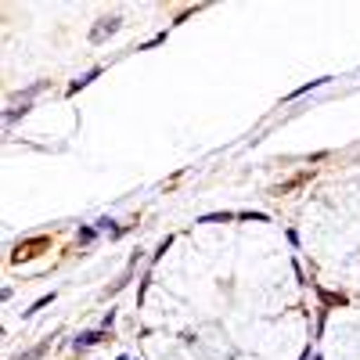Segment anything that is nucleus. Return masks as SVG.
I'll return each mask as SVG.
<instances>
[{
    "instance_id": "1",
    "label": "nucleus",
    "mask_w": 360,
    "mask_h": 360,
    "mask_svg": "<svg viewBox=\"0 0 360 360\" xmlns=\"http://www.w3.org/2000/svg\"><path fill=\"white\" fill-rule=\"evenodd\" d=\"M119 22H123V18H119V15H112V18H101L98 25H94V33H90V40H105V37H112L115 33V29H119Z\"/></svg>"
},
{
    "instance_id": "2",
    "label": "nucleus",
    "mask_w": 360,
    "mask_h": 360,
    "mask_svg": "<svg viewBox=\"0 0 360 360\" xmlns=\"http://www.w3.org/2000/svg\"><path fill=\"white\" fill-rule=\"evenodd\" d=\"M98 339H101V332H90V335H83V339H79V346H94Z\"/></svg>"
}]
</instances>
